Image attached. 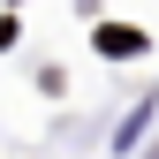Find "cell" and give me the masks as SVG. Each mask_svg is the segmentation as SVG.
<instances>
[{"instance_id":"1","label":"cell","mask_w":159,"mask_h":159,"mask_svg":"<svg viewBox=\"0 0 159 159\" xmlns=\"http://www.w3.org/2000/svg\"><path fill=\"white\" fill-rule=\"evenodd\" d=\"M98 53L106 61H129V53H144V30L136 23H98Z\"/></svg>"}]
</instances>
